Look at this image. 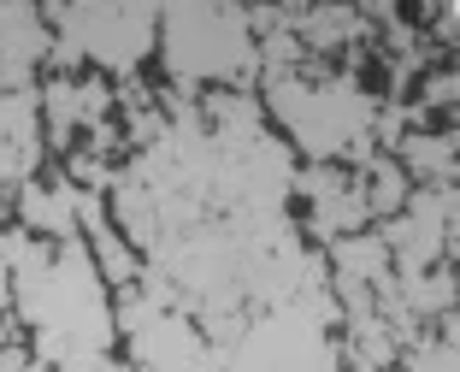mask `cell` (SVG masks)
Returning <instances> with one entry per match:
<instances>
[{"label":"cell","mask_w":460,"mask_h":372,"mask_svg":"<svg viewBox=\"0 0 460 372\" xmlns=\"http://www.w3.org/2000/svg\"><path fill=\"white\" fill-rule=\"evenodd\" d=\"M354 190H360L366 219H395V213L407 207V195H413V183H407V172L395 165L390 148H372L366 154V172L354 178Z\"/></svg>","instance_id":"52a82bcc"},{"label":"cell","mask_w":460,"mask_h":372,"mask_svg":"<svg viewBox=\"0 0 460 372\" xmlns=\"http://www.w3.org/2000/svg\"><path fill=\"white\" fill-rule=\"evenodd\" d=\"M41 24L59 30V41L48 48L59 66L89 59V66H101V71L130 77V71L142 66V54L154 48L160 13H154V6H48Z\"/></svg>","instance_id":"3957f363"},{"label":"cell","mask_w":460,"mask_h":372,"mask_svg":"<svg viewBox=\"0 0 460 372\" xmlns=\"http://www.w3.org/2000/svg\"><path fill=\"white\" fill-rule=\"evenodd\" d=\"M420 101H425V107H437V112H448V107H455V77H448V71H431L425 89H420Z\"/></svg>","instance_id":"ba28073f"},{"label":"cell","mask_w":460,"mask_h":372,"mask_svg":"<svg viewBox=\"0 0 460 372\" xmlns=\"http://www.w3.org/2000/svg\"><path fill=\"white\" fill-rule=\"evenodd\" d=\"M165 71L183 89L195 83H230L254 71V36H248V13L236 6H177L165 13Z\"/></svg>","instance_id":"7a4b0ae2"},{"label":"cell","mask_w":460,"mask_h":372,"mask_svg":"<svg viewBox=\"0 0 460 372\" xmlns=\"http://www.w3.org/2000/svg\"><path fill=\"white\" fill-rule=\"evenodd\" d=\"M271 112L296 130V142L319 160H342V154H372V101L354 89V77H325L313 83L301 71H271L266 83Z\"/></svg>","instance_id":"6da1fadb"},{"label":"cell","mask_w":460,"mask_h":372,"mask_svg":"<svg viewBox=\"0 0 460 372\" xmlns=\"http://www.w3.org/2000/svg\"><path fill=\"white\" fill-rule=\"evenodd\" d=\"M301 190H307L313 201V231L319 236H354L366 225V207H360V190H354L349 172H337V165H313L307 178H301Z\"/></svg>","instance_id":"5b68a950"},{"label":"cell","mask_w":460,"mask_h":372,"mask_svg":"<svg viewBox=\"0 0 460 372\" xmlns=\"http://www.w3.org/2000/svg\"><path fill=\"white\" fill-rule=\"evenodd\" d=\"M48 48H54V36H48L36 6H0V83H6V95H24L30 71L48 59Z\"/></svg>","instance_id":"277c9868"},{"label":"cell","mask_w":460,"mask_h":372,"mask_svg":"<svg viewBox=\"0 0 460 372\" xmlns=\"http://www.w3.org/2000/svg\"><path fill=\"white\" fill-rule=\"evenodd\" d=\"M395 165L407 172V183L420 178V190H448L455 183V130H407Z\"/></svg>","instance_id":"8992f818"}]
</instances>
